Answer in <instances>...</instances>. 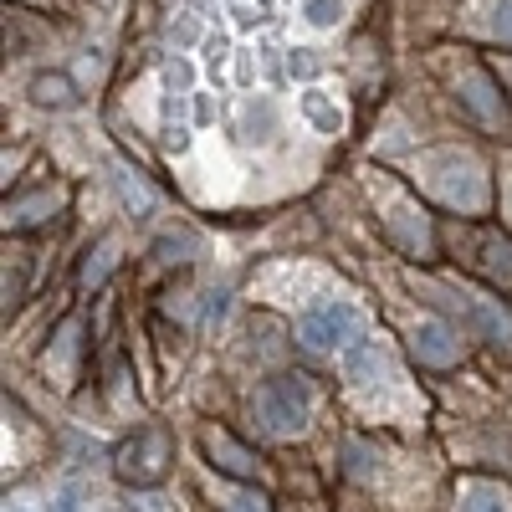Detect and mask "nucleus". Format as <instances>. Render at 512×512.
Masks as SVG:
<instances>
[{"label":"nucleus","mask_w":512,"mask_h":512,"mask_svg":"<svg viewBox=\"0 0 512 512\" xmlns=\"http://www.w3.org/2000/svg\"><path fill=\"white\" fill-rule=\"evenodd\" d=\"M420 185L436 200H446L451 210H482L487 205V175L472 154L461 149H441L420 159Z\"/></svg>","instance_id":"1"},{"label":"nucleus","mask_w":512,"mask_h":512,"mask_svg":"<svg viewBox=\"0 0 512 512\" xmlns=\"http://www.w3.org/2000/svg\"><path fill=\"white\" fill-rule=\"evenodd\" d=\"M313 410V390L297 374H277L256 390V420H262L267 436H297L308 425Z\"/></svg>","instance_id":"2"},{"label":"nucleus","mask_w":512,"mask_h":512,"mask_svg":"<svg viewBox=\"0 0 512 512\" xmlns=\"http://www.w3.org/2000/svg\"><path fill=\"white\" fill-rule=\"evenodd\" d=\"M359 308L354 303H318L303 323H297V338H303V349H313V354H338V349H349L354 338H359Z\"/></svg>","instance_id":"3"},{"label":"nucleus","mask_w":512,"mask_h":512,"mask_svg":"<svg viewBox=\"0 0 512 512\" xmlns=\"http://www.w3.org/2000/svg\"><path fill=\"white\" fill-rule=\"evenodd\" d=\"M169 461H175V446H169L164 431H134V441H123L118 446V477L123 482H134V487H149L169 472Z\"/></svg>","instance_id":"4"},{"label":"nucleus","mask_w":512,"mask_h":512,"mask_svg":"<svg viewBox=\"0 0 512 512\" xmlns=\"http://www.w3.org/2000/svg\"><path fill=\"white\" fill-rule=\"evenodd\" d=\"M344 369H349L354 390H379V384L395 379V359L379 338H354V344L344 349Z\"/></svg>","instance_id":"5"},{"label":"nucleus","mask_w":512,"mask_h":512,"mask_svg":"<svg viewBox=\"0 0 512 512\" xmlns=\"http://www.w3.org/2000/svg\"><path fill=\"white\" fill-rule=\"evenodd\" d=\"M379 210H384V231H390L405 251H425V246H431V226H425V216H420V210H415L400 190L384 185V190H379Z\"/></svg>","instance_id":"6"},{"label":"nucleus","mask_w":512,"mask_h":512,"mask_svg":"<svg viewBox=\"0 0 512 512\" xmlns=\"http://www.w3.org/2000/svg\"><path fill=\"white\" fill-rule=\"evenodd\" d=\"M415 354H420V364L446 369V364H456L461 344H456V333H451L441 318H420V323H415Z\"/></svg>","instance_id":"7"},{"label":"nucleus","mask_w":512,"mask_h":512,"mask_svg":"<svg viewBox=\"0 0 512 512\" xmlns=\"http://www.w3.org/2000/svg\"><path fill=\"white\" fill-rule=\"evenodd\" d=\"M277 134H282V108L272 98H251L241 108V144L267 149V144H277Z\"/></svg>","instance_id":"8"},{"label":"nucleus","mask_w":512,"mask_h":512,"mask_svg":"<svg viewBox=\"0 0 512 512\" xmlns=\"http://www.w3.org/2000/svg\"><path fill=\"white\" fill-rule=\"evenodd\" d=\"M456 93H461V103L472 108L482 123H502V118H507V103H502V93L492 88L487 72H461V88H456Z\"/></svg>","instance_id":"9"},{"label":"nucleus","mask_w":512,"mask_h":512,"mask_svg":"<svg viewBox=\"0 0 512 512\" xmlns=\"http://www.w3.org/2000/svg\"><path fill=\"white\" fill-rule=\"evenodd\" d=\"M456 512H512V497L502 482H487V477H466L456 487Z\"/></svg>","instance_id":"10"},{"label":"nucleus","mask_w":512,"mask_h":512,"mask_svg":"<svg viewBox=\"0 0 512 512\" xmlns=\"http://www.w3.org/2000/svg\"><path fill=\"white\" fill-rule=\"evenodd\" d=\"M205 451H210V461H216L221 472H231V477H251V472H256V456H251L246 446H236L226 431H210V436H205Z\"/></svg>","instance_id":"11"},{"label":"nucleus","mask_w":512,"mask_h":512,"mask_svg":"<svg viewBox=\"0 0 512 512\" xmlns=\"http://www.w3.org/2000/svg\"><path fill=\"white\" fill-rule=\"evenodd\" d=\"M297 113H303L318 134H338V128H344V108H338L323 88H308L303 98H297Z\"/></svg>","instance_id":"12"},{"label":"nucleus","mask_w":512,"mask_h":512,"mask_svg":"<svg viewBox=\"0 0 512 512\" xmlns=\"http://www.w3.org/2000/svg\"><path fill=\"white\" fill-rule=\"evenodd\" d=\"M477 251H482V256H477V267H482L487 277H497L502 287H512V246L497 241V236H482Z\"/></svg>","instance_id":"13"},{"label":"nucleus","mask_w":512,"mask_h":512,"mask_svg":"<svg viewBox=\"0 0 512 512\" xmlns=\"http://www.w3.org/2000/svg\"><path fill=\"white\" fill-rule=\"evenodd\" d=\"M31 98L41 103V108H72V82L67 77H36V88H31Z\"/></svg>","instance_id":"14"},{"label":"nucleus","mask_w":512,"mask_h":512,"mask_svg":"<svg viewBox=\"0 0 512 512\" xmlns=\"http://www.w3.org/2000/svg\"><path fill=\"white\" fill-rule=\"evenodd\" d=\"M303 21L313 31H333L338 21H344V0H303Z\"/></svg>","instance_id":"15"},{"label":"nucleus","mask_w":512,"mask_h":512,"mask_svg":"<svg viewBox=\"0 0 512 512\" xmlns=\"http://www.w3.org/2000/svg\"><path fill=\"white\" fill-rule=\"evenodd\" d=\"M164 88H169V93H190V88H195V67H190L185 57L164 62Z\"/></svg>","instance_id":"16"},{"label":"nucleus","mask_w":512,"mask_h":512,"mask_svg":"<svg viewBox=\"0 0 512 512\" xmlns=\"http://www.w3.org/2000/svg\"><path fill=\"white\" fill-rule=\"evenodd\" d=\"M36 210H57V195H36V200L16 205V216H11V226H31V221H41Z\"/></svg>","instance_id":"17"},{"label":"nucleus","mask_w":512,"mask_h":512,"mask_svg":"<svg viewBox=\"0 0 512 512\" xmlns=\"http://www.w3.org/2000/svg\"><path fill=\"white\" fill-rule=\"evenodd\" d=\"M287 72L292 77H318V57L308 47H287Z\"/></svg>","instance_id":"18"},{"label":"nucleus","mask_w":512,"mask_h":512,"mask_svg":"<svg viewBox=\"0 0 512 512\" xmlns=\"http://www.w3.org/2000/svg\"><path fill=\"white\" fill-rule=\"evenodd\" d=\"M492 36H502V41H512V0H492Z\"/></svg>","instance_id":"19"},{"label":"nucleus","mask_w":512,"mask_h":512,"mask_svg":"<svg viewBox=\"0 0 512 512\" xmlns=\"http://www.w3.org/2000/svg\"><path fill=\"white\" fill-rule=\"evenodd\" d=\"M226 52H231V41H226V31H210V36H205V62L216 67V62H226Z\"/></svg>","instance_id":"20"},{"label":"nucleus","mask_w":512,"mask_h":512,"mask_svg":"<svg viewBox=\"0 0 512 512\" xmlns=\"http://www.w3.org/2000/svg\"><path fill=\"white\" fill-rule=\"evenodd\" d=\"M226 512H272L267 507V497L262 492H241V497H231V507Z\"/></svg>","instance_id":"21"},{"label":"nucleus","mask_w":512,"mask_h":512,"mask_svg":"<svg viewBox=\"0 0 512 512\" xmlns=\"http://www.w3.org/2000/svg\"><path fill=\"white\" fill-rule=\"evenodd\" d=\"M164 144H169V149H185V144H190V128H185V123H169V128H164Z\"/></svg>","instance_id":"22"},{"label":"nucleus","mask_w":512,"mask_h":512,"mask_svg":"<svg viewBox=\"0 0 512 512\" xmlns=\"http://www.w3.org/2000/svg\"><path fill=\"white\" fill-rule=\"evenodd\" d=\"M195 118H200V123H210V103H205V93H195Z\"/></svg>","instance_id":"23"},{"label":"nucleus","mask_w":512,"mask_h":512,"mask_svg":"<svg viewBox=\"0 0 512 512\" xmlns=\"http://www.w3.org/2000/svg\"><path fill=\"white\" fill-rule=\"evenodd\" d=\"M507 210H512V185H507Z\"/></svg>","instance_id":"24"}]
</instances>
